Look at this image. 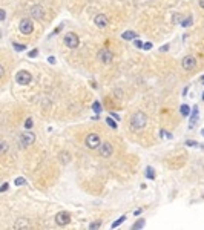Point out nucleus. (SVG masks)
<instances>
[{
  "label": "nucleus",
  "instance_id": "1",
  "mask_svg": "<svg viewBox=\"0 0 204 230\" xmlns=\"http://www.w3.org/2000/svg\"><path fill=\"white\" fill-rule=\"evenodd\" d=\"M147 123V117L144 112H135L132 117H131V127L132 129H141V127H144Z\"/></svg>",
  "mask_w": 204,
  "mask_h": 230
},
{
  "label": "nucleus",
  "instance_id": "2",
  "mask_svg": "<svg viewBox=\"0 0 204 230\" xmlns=\"http://www.w3.org/2000/svg\"><path fill=\"white\" fill-rule=\"evenodd\" d=\"M63 40H65V45L68 46V48H71V49H75L78 46V43H80L78 35H77V34H74V32H68Z\"/></svg>",
  "mask_w": 204,
  "mask_h": 230
},
{
  "label": "nucleus",
  "instance_id": "3",
  "mask_svg": "<svg viewBox=\"0 0 204 230\" xmlns=\"http://www.w3.org/2000/svg\"><path fill=\"white\" fill-rule=\"evenodd\" d=\"M16 82L22 86H26L32 82V75L28 72V71H18L17 75H16Z\"/></svg>",
  "mask_w": 204,
  "mask_h": 230
},
{
  "label": "nucleus",
  "instance_id": "4",
  "mask_svg": "<svg viewBox=\"0 0 204 230\" xmlns=\"http://www.w3.org/2000/svg\"><path fill=\"white\" fill-rule=\"evenodd\" d=\"M18 29L22 34H25V35H29V34L34 31V25L29 18H22L20 20V25H18Z\"/></svg>",
  "mask_w": 204,
  "mask_h": 230
},
{
  "label": "nucleus",
  "instance_id": "5",
  "mask_svg": "<svg viewBox=\"0 0 204 230\" xmlns=\"http://www.w3.org/2000/svg\"><path fill=\"white\" fill-rule=\"evenodd\" d=\"M86 146L89 149H97L101 146V140H100V135L97 133H89L86 137Z\"/></svg>",
  "mask_w": 204,
  "mask_h": 230
},
{
  "label": "nucleus",
  "instance_id": "6",
  "mask_svg": "<svg viewBox=\"0 0 204 230\" xmlns=\"http://www.w3.org/2000/svg\"><path fill=\"white\" fill-rule=\"evenodd\" d=\"M34 141H36V135H34L32 132H25V133L20 135V144H22L23 147L31 146Z\"/></svg>",
  "mask_w": 204,
  "mask_h": 230
},
{
  "label": "nucleus",
  "instance_id": "7",
  "mask_svg": "<svg viewBox=\"0 0 204 230\" xmlns=\"http://www.w3.org/2000/svg\"><path fill=\"white\" fill-rule=\"evenodd\" d=\"M98 58H100V62H103L104 65H109L112 62L114 55H112V52L107 48H103V49H100V52H98Z\"/></svg>",
  "mask_w": 204,
  "mask_h": 230
},
{
  "label": "nucleus",
  "instance_id": "8",
  "mask_svg": "<svg viewBox=\"0 0 204 230\" xmlns=\"http://www.w3.org/2000/svg\"><path fill=\"white\" fill-rule=\"evenodd\" d=\"M181 66H183V69H186V71H192L193 67L196 66V58L192 57V55H187V57L183 58Z\"/></svg>",
  "mask_w": 204,
  "mask_h": 230
},
{
  "label": "nucleus",
  "instance_id": "9",
  "mask_svg": "<svg viewBox=\"0 0 204 230\" xmlns=\"http://www.w3.org/2000/svg\"><path fill=\"white\" fill-rule=\"evenodd\" d=\"M69 221H71V216L68 212H58L55 215V222H57V226H66V224H69Z\"/></svg>",
  "mask_w": 204,
  "mask_h": 230
},
{
  "label": "nucleus",
  "instance_id": "10",
  "mask_svg": "<svg viewBox=\"0 0 204 230\" xmlns=\"http://www.w3.org/2000/svg\"><path fill=\"white\" fill-rule=\"evenodd\" d=\"M94 23H95V26H97V28L103 29V28H106V26L109 25V20H107V17H106L104 14H98V16H95Z\"/></svg>",
  "mask_w": 204,
  "mask_h": 230
},
{
  "label": "nucleus",
  "instance_id": "11",
  "mask_svg": "<svg viewBox=\"0 0 204 230\" xmlns=\"http://www.w3.org/2000/svg\"><path fill=\"white\" fill-rule=\"evenodd\" d=\"M98 149H100L101 157H104V158L111 157L112 152H114V147H112V144H111V143H101V146H100Z\"/></svg>",
  "mask_w": 204,
  "mask_h": 230
},
{
  "label": "nucleus",
  "instance_id": "12",
  "mask_svg": "<svg viewBox=\"0 0 204 230\" xmlns=\"http://www.w3.org/2000/svg\"><path fill=\"white\" fill-rule=\"evenodd\" d=\"M31 16H32V18H36V20H42V18H43V16H45L43 8H42L40 5L32 6V8H31Z\"/></svg>",
  "mask_w": 204,
  "mask_h": 230
},
{
  "label": "nucleus",
  "instance_id": "13",
  "mask_svg": "<svg viewBox=\"0 0 204 230\" xmlns=\"http://www.w3.org/2000/svg\"><path fill=\"white\" fill-rule=\"evenodd\" d=\"M198 106H195L193 109H192V115H190V124H189V127L192 129V127L195 126V123H196V120H198Z\"/></svg>",
  "mask_w": 204,
  "mask_h": 230
},
{
  "label": "nucleus",
  "instance_id": "14",
  "mask_svg": "<svg viewBox=\"0 0 204 230\" xmlns=\"http://www.w3.org/2000/svg\"><path fill=\"white\" fill-rule=\"evenodd\" d=\"M16 229H29V222L28 219H23V218H20L16 221V224H14Z\"/></svg>",
  "mask_w": 204,
  "mask_h": 230
},
{
  "label": "nucleus",
  "instance_id": "15",
  "mask_svg": "<svg viewBox=\"0 0 204 230\" xmlns=\"http://www.w3.org/2000/svg\"><path fill=\"white\" fill-rule=\"evenodd\" d=\"M135 37H137V34H135L134 31H126V32L121 34V38L126 40V42H131V40H134Z\"/></svg>",
  "mask_w": 204,
  "mask_h": 230
},
{
  "label": "nucleus",
  "instance_id": "16",
  "mask_svg": "<svg viewBox=\"0 0 204 230\" xmlns=\"http://www.w3.org/2000/svg\"><path fill=\"white\" fill-rule=\"evenodd\" d=\"M58 158H60V161H62L63 164H68L71 161V153H68V152H62L58 155Z\"/></svg>",
  "mask_w": 204,
  "mask_h": 230
},
{
  "label": "nucleus",
  "instance_id": "17",
  "mask_svg": "<svg viewBox=\"0 0 204 230\" xmlns=\"http://www.w3.org/2000/svg\"><path fill=\"white\" fill-rule=\"evenodd\" d=\"M146 178L147 180H155V170H154V167H151V166L146 167Z\"/></svg>",
  "mask_w": 204,
  "mask_h": 230
},
{
  "label": "nucleus",
  "instance_id": "18",
  "mask_svg": "<svg viewBox=\"0 0 204 230\" xmlns=\"http://www.w3.org/2000/svg\"><path fill=\"white\" fill-rule=\"evenodd\" d=\"M180 112H181L183 117H189V115H190V107H189V104H183V106L180 107Z\"/></svg>",
  "mask_w": 204,
  "mask_h": 230
},
{
  "label": "nucleus",
  "instance_id": "19",
  "mask_svg": "<svg viewBox=\"0 0 204 230\" xmlns=\"http://www.w3.org/2000/svg\"><path fill=\"white\" fill-rule=\"evenodd\" d=\"M192 22H193V18H192V16H189V17H186L184 20L181 22V26L183 28H189L190 25H192Z\"/></svg>",
  "mask_w": 204,
  "mask_h": 230
},
{
  "label": "nucleus",
  "instance_id": "20",
  "mask_svg": "<svg viewBox=\"0 0 204 230\" xmlns=\"http://www.w3.org/2000/svg\"><path fill=\"white\" fill-rule=\"evenodd\" d=\"M12 46H14V49L16 51H25L26 49V45H22V43H17V42H12Z\"/></svg>",
  "mask_w": 204,
  "mask_h": 230
},
{
  "label": "nucleus",
  "instance_id": "21",
  "mask_svg": "<svg viewBox=\"0 0 204 230\" xmlns=\"http://www.w3.org/2000/svg\"><path fill=\"white\" fill-rule=\"evenodd\" d=\"M124 221H126V216L123 215V216H120V218H118L117 221H115V222H114V224H112L111 227H112V229H115V227H118L120 224H123V222H124Z\"/></svg>",
  "mask_w": 204,
  "mask_h": 230
},
{
  "label": "nucleus",
  "instance_id": "22",
  "mask_svg": "<svg viewBox=\"0 0 204 230\" xmlns=\"http://www.w3.org/2000/svg\"><path fill=\"white\" fill-rule=\"evenodd\" d=\"M143 227H144V219H138V221L132 226L134 230H138V229H143Z\"/></svg>",
  "mask_w": 204,
  "mask_h": 230
},
{
  "label": "nucleus",
  "instance_id": "23",
  "mask_svg": "<svg viewBox=\"0 0 204 230\" xmlns=\"http://www.w3.org/2000/svg\"><path fill=\"white\" fill-rule=\"evenodd\" d=\"M92 109H94L95 114H100L101 112V104L98 103V101H94V103H92Z\"/></svg>",
  "mask_w": 204,
  "mask_h": 230
},
{
  "label": "nucleus",
  "instance_id": "24",
  "mask_svg": "<svg viewBox=\"0 0 204 230\" xmlns=\"http://www.w3.org/2000/svg\"><path fill=\"white\" fill-rule=\"evenodd\" d=\"M14 184H16V186H23V184H26V180H25L23 177H18V178H16Z\"/></svg>",
  "mask_w": 204,
  "mask_h": 230
},
{
  "label": "nucleus",
  "instance_id": "25",
  "mask_svg": "<svg viewBox=\"0 0 204 230\" xmlns=\"http://www.w3.org/2000/svg\"><path fill=\"white\" fill-rule=\"evenodd\" d=\"M106 123L109 124V126L112 127V129H117V123H115V121H114L111 117H107V118H106Z\"/></svg>",
  "mask_w": 204,
  "mask_h": 230
},
{
  "label": "nucleus",
  "instance_id": "26",
  "mask_svg": "<svg viewBox=\"0 0 204 230\" xmlns=\"http://www.w3.org/2000/svg\"><path fill=\"white\" fill-rule=\"evenodd\" d=\"M100 226H101V221H95V222H91V224H89V229L94 230V229H98Z\"/></svg>",
  "mask_w": 204,
  "mask_h": 230
},
{
  "label": "nucleus",
  "instance_id": "27",
  "mask_svg": "<svg viewBox=\"0 0 204 230\" xmlns=\"http://www.w3.org/2000/svg\"><path fill=\"white\" fill-rule=\"evenodd\" d=\"M37 55H38V49H32V51H29V54H28L29 58H36Z\"/></svg>",
  "mask_w": 204,
  "mask_h": 230
},
{
  "label": "nucleus",
  "instance_id": "28",
  "mask_svg": "<svg viewBox=\"0 0 204 230\" xmlns=\"http://www.w3.org/2000/svg\"><path fill=\"white\" fill-rule=\"evenodd\" d=\"M32 124H34L32 123V118H26V121H25V127H26V129H31Z\"/></svg>",
  "mask_w": 204,
  "mask_h": 230
},
{
  "label": "nucleus",
  "instance_id": "29",
  "mask_svg": "<svg viewBox=\"0 0 204 230\" xmlns=\"http://www.w3.org/2000/svg\"><path fill=\"white\" fill-rule=\"evenodd\" d=\"M186 146H196V147H198L200 144L196 143V141H192V140H189V141H186Z\"/></svg>",
  "mask_w": 204,
  "mask_h": 230
},
{
  "label": "nucleus",
  "instance_id": "30",
  "mask_svg": "<svg viewBox=\"0 0 204 230\" xmlns=\"http://www.w3.org/2000/svg\"><path fill=\"white\" fill-rule=\"evenodd\" d=\"M134 43H135V46H137V48H143V46H144V43L140 42V40H134Z\"/></svg>",
  "mask_w": 204,
  "mask_h": 230
},
{
  "label": "nucleus",
  "instance_id": "31",
  "mask_svg": "<svg viewBox=\"0 0 204 230\" xmlns=\"http://www.w3.org/2000/svg\"><path fill=\"white\" fill-rule=\"evenodd\" d=\"M151 48H152V43H151V42H147V43H144V46H143V49H144V51H149V49H151Z\"/></svg>",
  "mask_w": 204,
  "mask_h": 230
},
{
  "label": "nucleus",
  "instance_id": "32",
  "mask_svg": "<svg viewBox=\"0 0 204 230\" xmlns=\"http://www.w3.org/2000/svg\"><path fill=\"white\" fill-rule=\"evenodd\" d=\"M6 150H8V144H6V141H3L2 143V153H5Z\"/></svg>",
  "mask_w": 204,
  "mask_h": 230
},
{
  "label": "nucleus",
  "instance_id": "33",
  "mask_svg": "<svg viewBox=\"0 0 204 230\" xmlns=\"http://www.w3.org/2000/svg\"><path fill=\"white\" fill-rule=\"evenodd\" d=\"M5 17H6V11L5 9H0V18L5 20Z\"/></svg>",
  "mask_w": 204,
  "mask_h": 230
},
{
  "label": "nucleus",
  "instance_id": "34",
  "mask_svg": "<svg viewBox=\"0 0 204 230\" xmlns=\"http://www.w3.org/2000/svg\"><path fill=\"white\" fill-rule=\"evenodd\" d=\"M6 190H8V182H5L2 186V189H0V192H6Z\"/></svg>",
  "mask_w": 204,
  "mask_h": 230
},
{
  "label": "nucleus",
  "instance_id": "35",
  "mask_svg": "<svg viewBox=\"0 0 204 230\" xmlns=\"http://www.w3.org/2000/svg\"><path fill=\"white\" fill-rule=\"evenodd\" d=\"M167 49H169V45H164V46H161V48H160V51H161V52H166Z\"/></svg>",
  "mask_w": 204,
  "mask_h": 230
},
{
  "label": "nucleus",
  "instance_id": "36",
  "mask_svg": "<svg viewBox=\"0 0 204 230\" xmlns=\"http://www.w3.org/2000/svg\"><path fill=\"white\" fill-rule=\"evenodd\" d=\"M48 62H49L51 65H55V58H54V57H48Z\"/></svg>",
  "mask_w": 204,
  "mask_h": 230
},
{
  "label": "nucleus",
  "instance_id": "37",
  "mask_svg": "<svg viewBox=\"0 0 204 230\" xmlns=\"http://www.w3.org/2000/svg\"><path fill=\"white\" fill-rule=\"evenodd\" d=\"M0 74H2V77L5 75V67L3 66H0Z\"/></svg>",
  "mask_w": 204,
  "mask_h": 230
},
{
  "label": "nucleus",
  "instance_id": "38",
  "mask_svg": "<svg viewBox=\"0 0 204 230\" xmlns=\"http://www.w3.org/2000/svg\"><path fill=\"white\" fill-rule=\"evenodd\" d=\"M111 117H114V118H117V120H120V117H118V115H117V114H114V112L111 114Z\"/></svg>",
  "mask_w": 204,
  "mask_h": 230
},
{
  "label": "nucleus",
  "instance_id": "39",
  "mask_svg": "<svg viewBox=\"0 0 204 230\" xmlns=\"http://www.w3.org/2000/svg\"><path fill=\"white\" fill-rule=\"evenodd\" d=\"M143 212V209H138V210H135V215H140Z\"/></svg>",
  "mask_w": 204,
  "mask_h": 230
},
{
  "label": "nucleus",
  "instance_id": "40",
  "mask_svg": "<svg viewBox=\"0 0 204 230\" xmlns=\"http://www.w3.org/2000/svg\"><path fill=\"white\" fill-rule=\"evenodd\" d=\"M200 6H201V8L204 9V0H200Z\"/></svg>",
  "mask_w": 204,
  "mask_h": 230
},
{
  "label": "nucleus",
  "instance_id": "41",
  "mask_svg": "<svg viewBox=\"0 0 204 230\" xmlns=\"http://www.w3.org/2000/svg\"><path fill=\"white\" fill-rule=\"evenodd\" d=\"M200 82H201V83H203V84H204V75H203V77H201V78H200Z\"/></svg>",
  "mask_w": 204,
  "mask_h": 230
},
{
  "label": "nucleus",
  "instance_id": "42",
  "mask_svg": "<svg viewBox=\"0 0 204 230\" xmlns=\"http://www.w3.org/2000/svg\"><path fill=\"white\" fill-rule=\"evenodd\" d=\"M201 135H203V137H204V129H203V131H201Z\"/></svg>",
  "mask_w": 204,
  "mask_h": 230
},
{
  "label": "nucleus",
  "instance_id": "43",
  "mask_svg": "<svg viewBox=\"0 0 204 230\" xmlns=\"http://www.w3.org/2000/svg\"><path fill=\"white\" fill-rule=\"evenodd\" d=\"M203 101H204V92H203Z\"/></svg>",
  "mask_w": 204,
  "mask_h": 230
}]
</instances>
